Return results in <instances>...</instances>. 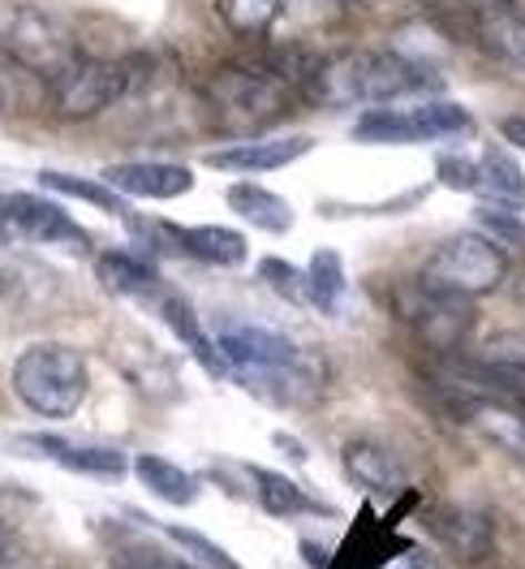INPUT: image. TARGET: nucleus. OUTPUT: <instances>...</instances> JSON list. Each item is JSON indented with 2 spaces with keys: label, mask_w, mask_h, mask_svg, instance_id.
<instances>
[{
  "label": "nucleus",
  "mask_w": 525,
  "mask_h": 569,
  "mask_svg": "<svg viewBox=\"0 0 525 569\" xmlns=\"http://www.w3.org/2000/svg\"><path fill=\"white\" fill-rule=\"evenodd\" d=\"M487 4H495V0H487ZM504 4H508V0H504Z\"/></svg>",
  "instance_id": "4c0bfd02"
},
{
  "label": "nucleus",
  "mask_w": 525,
  "mask_h": 569,
  "mask_svg": "<svg viewBox=\"0 0 525 569\" xmlns=\"http://www.w3.org/2000/svg\"><path fill=\"white\" fill-rule=\"evenodd\" d=\"M0 43L18 66L43 73V78H57L78 57L70 31L61 22H52L36 4H13L0 18Z\"/></svg>",
  "instance_id": "0eeeda50"
},
{
  "label": "nucleus",
  "mask_w": 525,
  "mask_h": 569,
  "mask_svg": "<svg viewBox=\"0 0 525 569\" xmlns=\"http://www.w3.org/2000/svg\"><path fill=\"white\" fill-rule=\"evenodd\" d=\"M250 479L259 488V505L272 513V518H297V513H323V505L306 497L293 479H284L276 470H263V466H250Z\"/></svg>",
  "instance_id": "a878e982"
},
{
  "label": "nucleus",
  "mask_w": 525,
  "mask_h": 569,
  "mask_svg": "<svg viewBox=\"0 0 525 569\" xmlns=\"http://www.w3.org/2000/svg\"><path fill=\"white\" fill-rule=\"evenodd\" d=\"M440 181L453 186V190H465V194H478V164H470L461 156H444L440 160Z\"/></svg>",
  "instance_id": "c756f323"
},
{
  "label": "nucleus",
  "mask_w": 525,
  "mask_h": 569,
  "mask_svg": "<svg viewBox=\"0 0 525 569\" xmlns=\"http://www.w3.org/2000/svg\"><path fill=\"white\" fill-rule=\"evenodd\" d=\"M504 277H508V254L495 238H483V233H456L422 268L426 289L453 293V298H483L491 289H499Z\"/></svg>",
  "instance_id": "39448f33"
},
{
  "label": "nucleus",
  "mask_w": 525,
  "mask_h": 569,
  "mask_svg": "<svg viewBox=\"0 0 525 569\" xmlns=\"http://www.w3.org/2000/svg\"><path fill=\"white\" fill-rule=\"evenodd\" d=\"M220 22L233 36H267L284 13V0H215Z\"/></svg>",
  "instance_id": "bb28decb"
},
{
  "label": "nucleus",
  "mask_w": 525,
  "mask_h": 569,
  "mask_svg": "<svg viewBox=\"0 0 525 569\" xmlns=\"http://www.w3.org/2000/svg\"><path fill=\"white\" fill-rule=\"evenodd\" d=\"M345 470H350L353 483H362L366 492H380V497L401 488V462H396L387 449L371 445V440L345 445Z\"/></svg>",
  "instance_id": "5701e85b"
},
{
  "label": "nucleus",
  "mask_w": 525,
  "mask_h": 569,
  "mask_svg": "<svg viewBox=\"0 0 525 569\" xmlns=\"http://www.w3.org/2000/svg\"><path fill=\"white\" fill-rule=\"evenodd\" d=\"M87 358L61 341H36L13 362V397L39 419H70L87 401Z\"/></svg>",
  "instance_id": "7ed1b4c3"
},
{
  "label": "nucleus",
  "mask_w": 525,
  "mask_h": 569,
  "mask_svg": "<svg viewBox=\"0 0 525 569\" xmlns=\"http://www.w3.org/2000/svg\"><path fill=\"white\" fill-rule=\"evenodd\" d=\"M208 104L220 112L224 126L233 130H263L272 121H284L289 108H293V87L276 78L263 61L250 66V61H229L220 70L208 73V87H203Z\"/></svg>",
  "instance_id": "20e7f679"
},
{
  "label": "nucleus",
  "mask_w": 525,
  "mask_h": 569,
  "mask_svg": "<svg viewBox=\"0 0 525 569\" xmlns=\"http://www.w3.org/2000/svg\"><path fill=\"white\" fill-rule=\"evenodd\" d=\"M164 535L173 539L181 552H190V557H194L203 569H242V566H238V557H233L229 548L211 543L208 535L190 531V527H181V522H164Z\"/></svg>",
  "instance_id": "cd10ccee"
},
{
  "label": "nucleus",
  "mask_w": 525,
  "mask_h": 569,
  "mask_svg": "<svg viewBox=\"0 0 525 569\" xmlns=\"http://www.w3.org/2000/svg\"><path fill=\"white\" fill-rule=\"evenodd\" d=\"M499 134H504L508 147H517V151L525 156V117L522 112H517V117H504V121H499Z\"/></svg>",
  "instance_id": "2f4dec72"
},
{
  "label": "nucleus",
  "mask_w": 525,
  "mask_h": 569,
  "mask_svg": "<svg viewBox=\"0 0 525 569\" xmlns=\"http://www.w3.org/2000/svg\"><path fill=\"white\" fill-rule=\"evenodd\" d=\"M220 358L224 371L242 385L250 397L267 406H306L319 397V367L297 350L289 337L259 328V323H229L220 337Z\"/></svg>",
  "instance_id": "f257e3e1"
},
{
  "label": "nucleus",
  "mask_w": 525,
  "mask_h": 569,
  "mask_svg": "<svg viewBox=\"0 0 525 569\" xmlns=\"http://www.w3.org/2000/svg\"><path fill=\"white\" fill-rule=\"evenodd\" d=\"M176 250L211 263V268H242L250 247L238 229L229 224H199V229H176Z\"/></svg>",
  "instance_id": "a211bd4d"
},
{
  "label": "nucleus",
  "mask_w": 525,
  "mask_h": 569,
  "mask_svg": "<svg viewBox=\"0 0 525 569\" xmlns=\"http://www.w3.org/2000/svg\"><path fill=\"white\" fill-rule=\"evenodd\" d=\"M465 415L487 440H495L504 453H513L525 466V406L504 397H465Z\"/></svg>",
  "instance_id": "4468645a"
},
{
  "label": "nucleus",
  "mask_w": 525,
  "mask_h": 569,
  "mask_svg": "<svg viewBox=\"0 0 525 569\" xmlns=\"http://www.w3.org/2000/svg\"><path fill=\"white\" fill-rule=\"evenodd\" d=\"M155 311H160V320L173 328L176 341L203 362V371H208V376H229V371H224V358H220V346L203 332V323H199V316H194V307H190L181 293L169 289V293L155 302Z\"/></svg>",
  "instance_id": "f3484780"
},
{
  "label": "nucleus",
  "mask_w": 525,
  "mask_h": 569,
  "mask_svg": "<svg viewBox=\"0 0 525 569\" xmlns=\"http://www.w3.org/2000/svg\"><path fill=\"white\" fill-rule=\"evenodd\" d=\"M431 531L440 535V543L461 557V561H483L491 552V522L483 513H474V509H440L435 513V522H431Z\"/></svg>",
  "instance_id": "6ab92c4d"
},
{
  "label": "nucleus",
  "mask_w": 525,
  "mask_h": 569,
  "mask_svg": "<svg viewBox=\"0 0 525 569\" xmlns=\"http://www.w3.org/2000/svg\"><path fill=\"white\" fill-rule=\"evenodd\" d=\"M311 147H315L311 134H263V139H242L211 151L208 164L220 173H272V169L302 160Z\"/></svg>",
  "instance_id": "6e6552de"
},
{
  "label": "nucleus",
  "mask_w": 525,
  "mask_h": 569,
  "mask_svg": "<svg viewBox=\"0 0 525 569\" xmlns=\"http://www.w3.org/2000/svg\"><path fill=\"white\" fill-rule=\"evenodd\" d=\"M100 181H108L117 194L130 199H151V203H169L194 190V173L185 164H164V160H130V164H108Z\"/></svg>",
  "instance_id": "1a4fd4ad"
},
{
  "label": "nucleus",
  "mask_w": 525,
  "mask_h": 569,
  "mask_svg": "<svg viewBox=\"0 0 525 569\" xmlns=\"http://www.w3.org/2000/svg\"><path fill=\"white\" fill-rule=\"evenodd\" d=\"M39 186L52 190V194H65V199H78V203H91L108 216H130L125 208V194H117L108 181H91V178H78V173H61V169H43L39 173Z\"/></svg>",
  "instance_id": "b1692460"
},
{
  "label": "nucleus",
  "mask_w": 525,
  "mask_h": 569,
  "mask_svg": "<svg viewBox=\"0 0 525 569\" xmlns=\"http://www.w3.org/2000/svg\"><path fill=\"white\" fill-rule=\"evenodd\" d=\"M4 238H13V233H9V224H4V216H0V242H4Z\"/></svg>",
  "instance_id": "72a5a7b5"
},
{
  "label": "nucleus",
  "mask_w": 525,
  "mask_h": 569,
  "mask_svg": "<svg viewBox=\"0 0 525 569\" xmlns=\"http://www.w3.org/2000/svg\"><path fill=\"white\" fill-rule=\"evenodd\" d=\"M48 87H52V117L87 121L130 91V66L104 57H73L57 78H48Z\"/></svg>",
  "instance_id": "423d86ee"
},
{
  "label": "nucleus",
  "mask_w": 525,
  "mask_h": 569,
  "mask_svg": "<svg viewBox=\"0 0 525 569\" xmlns=\"http://www.w3.org/2000/svg\"><path fill=\"white\" fill-rule=\"evenodd\" d=\"M414 142H453L474 134V112L456 100H426V104L405 108Z\"/></svg>",
  "instance_id": "aec40b11"
},
{
  "label": "nucleus",
  "mask_w": 525,
  "mask_h": 569,
  "mask_svg": "<svg viewBox=\"0 0 525 569\" xmlns=\"http://www.w3.org/2000/svg\"><path fill=\"white\" fill-rule=\"evenodd\" d=\"M4 548H9V531H4V522H0V557H4Z\"/></svg>",
  "instance_id": "473e14b6"
},
{
  "label": "nucleus",
  "mask_w": 525,
  "mask_h": 569,
  "mask_svg": "<svg viewBox=\"0 0 525 569\" xmlns=\"http://www.w3.org/2000/svg\"><path fill=\"white\" fill-rule=\"evenodd\" d=\"M4 224L31 242H87V233L70 220V212L43 194H4Z\"/></svg>",
  "instance_id": "9b49d317"
},
{
  "label": "nucleus",
  "mask_w": 525,
  "mask_h": 569,
  "mask_svg": "<svg viewBox=\"0 0 525 569\" xmlns=\"http://www.w3.org/2000/svg\"><path fill=\"white\" fill-rule=\"evenodd\" d=\"M169 569H203V566H176V561H173V566H169Z\"/></svg>",
  "instance_id": "f704fd0d"
},
{
  "label": "nucleus",
  "mask_w": 525,
  "mask_h": 569,
  "mask_svg": "<svg viewBox=\"0 0 525 569\" xmlns=\"http://www.w3.org/2000/svg\"><path fill=\"white\" fill-rule=\"evenodd\" d=\"M224 203H229V212L242 216L245 224H254L263 233H289L293 229V208L284 203L276 190H267L259 181H233L224 190Z\"/></svg>",
  "instance_id": "dca6fc26"
},
{
  "label": "nucleus",
  "mask_w": 525,
  "mask_h": 569,
  "mask_svg": "<svg viewBox=\"0 0 525 569\" xmlns=\"http://www.w3.org/2000/svg\"><path fill=\"white\" fill-rule=\"evenodd\" d=\"M522 298H525V277H522Z\"/></svg>",
  "instance_id": "e433bc0d"
},
{
  "label": "nucleus",
  "mask_w": 525,
  "mask_h": 569,
  "mask_svg": "<svg viewBox=\"0 0 525 569\" xmlns=\"http://www.w3.org/2000/svg\"><path fill=\"white\" fill-rule=\"evenodd\" d=\"M431 87H440V78L401 52H341L332 61H319L302 96L323 108H380Z\"/></svg>",
  "instance_id": "f03ea898"
},
{
  "label": "nucleus",
  "mask_w": 525,
  "mask_h": 569,
  "mask_svg": "<svg viewBox=\"0 0 525 569\" xmlns=\"http://www.w3.org/2000/svg\"><path fill=\"white\" fill-rule=\"evenodd\" d=\"M470 22H474V36L491 57H499L508 66H525V18L513 4L495 0L487 9H474Z\"/></svg>",
  "instance_id": "2eb2a0df"
},
{
  "label": "nucleus",
  "mask_w": 525,
  "mask_h": 569,
  "mask_svg": "<svg viewBox=\"0 0 525 569\" xmlns=\"http://www.w3.org/2000/svg\"><path fill=\"white\" fill-rule=\"evenodd\" d=\"M169 566H173V557H164L151 543H134V548L117 552V569H169Z\"/></svg>",
  "instance_id": "7c9ffc66"
},
{
  "label": "nucleus",
  "mask_w": 525,
  "mask_h": 569,
  "mask_svg": "<svg viewBox=\"0 0 525 569\" xmlns=\"http://www.w3.org/2000/svg\"><path fill=\"white\" fill-rule=\"evenodd\" d=\"M259 281L272 284L284 302H311L306 272H297V268H293V263H284V259H263V263H259Z\"/></svg>",
  "instance_id": "c85d7f7f"
},
{
  "label": "nucleus",
  "mask_w": 525,
  "mask_h": 569,
  "mask_svg": "<svg viewBox=\"0 0 525 569\" xmlns=\"http://www.w3.org/2000/svg\"><path fill=\"white\" fill-rule=\"evenodd\" d=\"M405 320L414 323L422 341L431 350H448L461 341L465 320H470V298H453V293H435L422 284L418 293L405 298Z\"/></svg>",
  "instance_id": "9d476101"
},
{
  "label": "nucleus",
  "mask_w": 525,
  "mask_h": 569,
  "mask_svg": "<svg viewBox=\"0 0 525 569\" xmlns=\"http://www.w3.org/2000/svg\"><path fill=\"white\" fill-rule=\"evenodd\" d=\"M95 277L112 298H130V302H147V307H155L169 293L164 277L151 263H142L139 254H125V250H104L95 259Z\"/></svg>",
  "instance_id": "f8f14e48"
},
{
  "label": "nucleus",
  "mask_w": 525,
  "mask_h": 569,
  "mask_svg": "<svg viewBox=\"0 0 525 569\" xmlns=\"http://www.w3.org/2000/svg\"><path fill=\"white\" fill-rule=\"evenodd\" d=\"M134 475L142 479V488L155 492L164 505L185 509V505L199 500V479L190 470H181L176 462H169V458H160V453H139L134 458Z\"/></svg>",
  "instance_id": "4be33fe9"
},
{
  "label": "nucleus",
  "mask_w": 525,
  "mask_h": 569,
  "mask_svg": "<svg viewBox=\"0 0 525 569\" xmlns=\"http://www.w3.org/2000/svg\"><path fill=\"white\" fill-rule=\"evenodd\" d=\"M478 194L491 199L495 208H504V212H522L525 208L522 164H517L508 151L487 147V151H483V160H478Z\"/></svg>",
  "instance_id": "412c9836"
},
{
  "label": "nucleus",
  "mask_w": 525,
  "mask_h": 569,
  "mask_svg": "<svg viewBox=\"0 0 525 569\" xmlns=\"http://www.w3.org/2000/svg\"><path fill=\"white\" fill-rule=\"evenodd\" d=\"M22 445H31L48 462L65 466L73 475H91V479H121L125 475V453L104 449V445H73L65 436H27Z\"/></svg>",
  "instance_id": "ddd939ff"
},
{
  "label": "nucleus",
  "mask_w": 525,
  "mask_h": 569,
  "mask_svg": "<svg viewBox=\"0 0 525 569\" xmlns=\"http://www.w3.org/2000/svg\"><path fill=\"white\" fill-rule=\"evenodd\" d=\"M341 4H366V0H341Z\"/></svg>",
  "instance_id": "c9c22d12"
},
{
  "label": "nucleus",
  "mask_w": 525,
  "mask_h": 569,
  "mask_svg": "<svg viewBox=\"0 0 525 569\" xmlns=\"http://www.w3.org/2000/svg\"><path fill=\"white\" fill-rule=\"evenodd\" d=\"M306 289H311V302H315V311L323 316H336L341 311V302H345V259H341V250H315L311 254V268H306Z\"/></svg>",
  "instance_id": "393cba45"
}]
</instances>
